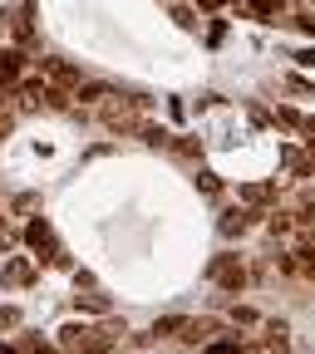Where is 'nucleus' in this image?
Masks as SVG:
<instances>
[{"label": "nucleus", "mask_w": 315, "mask_h": 354, "mask_svg": "<svg viewBox=\"0 0 315 354\" xmlns=\"http://www.w3.org/2000/svg\"><path fill=\"white\" fill-rule=\"evenodd\" d=\"M118 335H123V320L114 325H64L60 330V349L64 354H109L114 344H118Z\"/></svg>", "instance_id": "f257e3e1"}, {"label": "nucleus", "mask_w": 315, "mask_h": 354, "mask_svg": "<svg viewBox=\"0 0 315 354\" xmlns=\"http://www.w3.org/2000/svg\"><path fill=\"white\" fill-rule=\"evenodd\" d=\"M25 246L30 251H39V261L44 266H64V251H60V241H55V227L44 216H35L30 227H25Z\"/></svg>", "instance_id": "f03ea898"}, {"label": "nucleus", "mask_w": 315, "mask_h": 354, "mask_svg": "<svg viewBox=\"0 0 315 354\" xmlns=\"http://www.w3.org/2000/svg\"><path fill=\"white\" fill-rule=\"evenodd\" d=\"M212 281L227 290V295H242V290H246V266H242L237 256H217V261H212Z\"/></svg>", "instance_id": "7ed1b4c3"}, {"label": "nucleus", "mask_w": 315, "mask_h": 354, "mask_svg": "<svg viewBox=\"0 0 315 354\" xmlns=\"http://www.w3.org/2000/svg\"><path fill=\"white\" fill-rule=\"evenodd\" d=\"M39 69L55 79V88H79V69L64 64V59H39Z\"/></svg>", "instance_id": "20e7f679"}, {"label": "nucleus", "mask_w": 315, "mask_h": 354, "mask_svg": "<svg viewBox=\"0 0 315 354\" xmlns=\"http://www.w3.org/2000/svg\"><path fill=\"white\" fill-rule=\"evenodd\" d=\"M251 221H256V212H222V221H217V227H222V236H242L246 227H251Z\"/></svg>", "instance_id": "39448f33"}, {"label": "nucleus", "mask_w": 315, "mask_h": 354, "mask_svg": "<svg viewBox=\"0 0 315 354\" xmlns=\"http://www.w3.org/2000/svg\"><path fill=\"white\" fill-rule=\"evenodd\" d=\"M0 281H6V286H30V281H35V266H30L25 256H15L6 271H0Z\"/></svg>", "instance_id": "423d86ee"}, {"label": "nucleus", "mask_w": 315, "mask_h": 354, "mask_svg": "<svg viewBox=\"0 0 315 354\" xmlns=\"http://www.w3.org/2000/svg\"><path fill=\"white\" fill-rule=\"evenodd\" d=\"M10 30H15V39H20V44H35V6H20Z\"/></svg>", "instance_id": "0eeeda50"}, {"label": "nucleus", "mask_w": 315, "mask_h": 354, "mask_svg": "<svg viewBox=\"0 0 315 354\" xmlns=\"http://www.w3.org/2000/svg\"><path fill=\"white\" fill-rule=\"evenodd\" d=\"M266 349H271V354H291V330H286L281 320L266 325Z\"/></svg>", "instance_id": "6e6552de"}, {"label": "nucleus", "mask_w": 315, "mask_h": 354, "mask_svg": "<svg viewBox=\"0 0 315 354\" xmlns=\"http://www.w3.org/2000/svg\"><path fill=\"white\" fill-rule=\"evenodd\" d=\"M104 123H109L114 133H133V128H138V118H133L128 109H118V104H109V109H104Z\"/></svg>", "instance_id": "1a4fd4ad"}, {"label": "nucleus", "mask_w": 315, "mask_h": 354, "mask_svg": "<svg viewBox=\"0 0 315 354\" xmlns=\"http://www.w3.org/2000/svg\"><path fill=\"white\" fill-rule=\"evenodd\" d=\"M20 69H25V55H20V50H10V55H0V84H6V88H10V84L20 79Z\"/></svg>", "instance_id": "9d476101"}, {"label": "nucleus", "mask_w": 315, "mask_h": 354, "mask_svg": "<svg viewBox=\"0 0 315 354\" xmlns=\"http://www.w3.org/2000/svg\"><path fill=\"white\" fill-rule=\"evenodd\" d=\"M212 330H217V320H183V335H177V339H188V344H202Z\"/></svg>", "instance_id": "9b49d317"}, {"label": "nucleus", "mask_w": 315, "mask_h": 354, "mask_svg": "<svg viewBox=\"0 0 315 354\" xmlns=\"http://www.w3.org/2000/svg\"><path fill=\"white\" fill-rule=\"evenodd\" d=\"M133 133H138V138H143L148 148H168V138H172V133H168V128H158V123H138Z\"/></svg>", "instance_id": "f8f14e48"}, {"label": "nucleus", "mask_w": 315, "mask_h": 354, "mask_svg": "<svg viewBox=\"0 0 315 354\" xmlns=\"http://www.w3.org/2000/svg\"><path fill=\"white\" fill-rule=\"evenodd\" d=\"M74 310H89V315H109V300L99 290H89V295H74Z\"/></svg>", "instance_id": "ddd939ff"}, {"label": "nucleus", "mask_w": 315, "mask_h": 354, "mask_svg": "<svg viewBox=\"0 0 315 354\" xmlns=\"http://www.w3.org/2000/svg\"><path fill=\"white\" fill-rule=\"evenodd\" d=\"M20 94H25V104L35 109V104H44V94H50V84H44V79H25V84H20Z\"/></svg>", "instance_id": "4468645a"}, {"label": "nucleus", "mask_w": 315, "mask_h": 354, "mask_svg": "<svg viewBox=\"0 0 315 354\" xmlns=\"http://www.w3.org/2000/svg\"><path fill=\"white\" fill-rule=\"evenodd\" d=\"M153 335H158V339H168V335H183V315H163V320H153Z\"/></svg>", "instance_id": "2eb2a0df"}, {"label": "nucleus", "mask_w": 315, "mask_h": 354, "mask_svg": "<svg viewBox=\"0 0 315 354\" xmlns=\"http://www.w3.org/2000/svg\"><path fill=\"white\" fill-rule=\"evenodd\" d=\"M15 354H64V349H50V344H39L35 335H20V344H15Z\"/></svg>", "instance_id": "dca6fc26"}, {"label": "nucleus", "mask_w": 315, "mask_h": 354, "mask_svg": "<svg viewBox=\"0 0 315 354\" xmlns=\"http://www.w3.org/2000/svg\"><path fill=\"white\" fill-rule=\"evenodd\" d=\"M246 6H251V15H261V20H271L281 6H286V0H246Z\"/></svg>", "instance_id": "f3484780"}, {"label": "nucleus", "mask_w": 315, "mask_h": 354, "mask_svg": "<svg viewBox=\"0 0 315 354\" xmlns=\"http://www.w3.org/2000/svg\"><path fill=\"white\" fill-rule=\"evenodd\" d=\"M246 344L237 339V335H227V339H217V344H207V354H242Z\"/></svg>", "instance_id": "a211bd4d"}, {"label": "nucleus", "mask_w": 315, "mask_h": 354, "mask_svg": "<svg viewBox=\"0 0 315 354\" xmlns=\"http://www.w3.org/2000/svg\"><path fill=\"white\" fill-rule=\"evenodd\" d=\"M172 20H177V30H197V25H202V20H197L188 6H172Z\"/></svg>", "instance_id": "6ab92c4d"}, {"label": "nucleus", "mask_w": 315, "mask_h": 354, "mask_svg": "<svg viewBox=\"0 0 315 354\" xmlns=\"http://www.w3.org/2000/svg\"><path fill=\"white\" fill-rule=\"evenodd\" d=\"M0 330H20V310L15 305H0Z\"/></svg>", "instance_id": "aec40b11"}, {"label": "nucleus", "mask_w": 315, "mask_h": 354, "mask_svg": "<svg viewBox=\"0 0 315 354\" xmlns=\"http://www.w3.org/2000/svg\"><path fill=\"white\" fill-rule=\"evenodd\" d=\"M197 187H202L207 197H217V192H222V183H217V172H197Z\"/></svg>", "instance_id": "412c9836"}, {"label": "nucleus", "mask_w": 315, "mask_h": 354, "mask_svg": "<svg viewBox=\"0 0 315 354\" xmlns=\"http://www.w3.org/2000/svg\"><path fill=\"white\" fill-rule=\"evenodd\" d=\"M271 192H276V187H242L246 202H271Z\"/></svg>", "instance_id": "4be33fe9"}, {"label": "nucleus", "mask_w": 315, "mask_h": 354, "mask_svg": "<svg viewBox=\"0 0 315 354\" xmlns=\"http://www.w3.org/2000/svg\"><path fill=\"white\" fill-rule=\"evenodd\" d=\"M276 123H281V128H300V118H296V109H276Z\"/></svg>", "instance_id": "5701e85b"}, {"label": "nucleus", "mask_w": 315, "mask_h": 354, "mask_svg": "<svg viewBox=\"0 0 315 354\" xmlns=\"http://www.w3.org/2000/svg\"><path fill=\"white\" fill-rule=\"evenodd\" d=\"M30 207H39V197H35V192H20V197H15V212H30Z\"/></svg>", "instance_id": "b1692460"}, {"label": "nucleus", "mask_w": 315, "mask_h": 354, "mask_svg": "<svg viewBox=\"0 0 315 354\" xmlns=\"http://www.w3.org/2000/svg\"><path fill=\"white\" fill-rule=\"evenodd\" d=\"M232 320H237V325H251V320H256V310H246V305H237V310H232Z\"/></svg>", "instance_id": "393cba45"}, {"label": "nucleus", "mask_w": 315, "mask_h": 354, "mask_svg": "<svg viewBox=\"0 0 315 354\" xmlns=\"http://www.w3.org/2000/svg\"><path fill=\"white\" fill-rule=\"evenodd\" d=\"M296 25H300L305 35H315V15H296Z\"/></svg>", "instance_id": "a878e982"}, {"label": "nucleus", "mask_w": 315, "mask_h": 354, "mask_svg": "<svg viewBox=\"0 0 315 354\" xmlns=\"http://www.w3.org/2000/svg\"><path fill=\"white\" fill-rule=\"evenodd\" d=\"M296 59H300V64H305V69H315V50H300V55H296Z\"/></svg>", "instance_id": "bb28decb"}, {"label": "nucleus", "mask_w": 315, "mask_h": 354, "mask_svg": "<svg viewBox=\"0 0 315 354\" xmlns=\"http://www.w3.org/2000/svg\"><path fill=\"white\" fill-rule=\"evenodd\" d=\"M197 6H202V10H217V6H222V0H197Z\"/></svg>", "instance_id": "cd10ccee"}, {"label": "nucleus", "mask_w": 315, "mask_h": 354, "mask_svg": "<svg viewBox=\"0 0 315 354\" xmlns=\"http://www.w3.org/2000/svg\"><path fill=\"white\" fill-rule=\"evenodd\" d=\"M0 354H15V349H10V344H0Z\"/></svg>", "instance_id": "c85d7f7f"}, {"label": "nucleus", "mask_w": 315, "mask_h": 354, "mask_svg": "<svg viewBox=\"0 0 315 354\" xmlns=\"http://www.w3.org/2000/svg\"><path fill=\"white\" fill-rule=\"evenodd\" d=\"M0 99H6V84H0Z\"/></svg>", "instance_id": "c756f323"}, {"label": "nucleus", "mask_w": 315, "mask_h": 354, "mask_svg": "<svg viewBox=\"0 0 315 354\" xmlns=\"http://www.w3.org/2000/svg\"><path fill=\"white\" fill-rule=\"evenodd\" d=\"M0 227H6V221H0Z\"/></svg>", "instance_id": "7c9ffc66"}]
</instances>
